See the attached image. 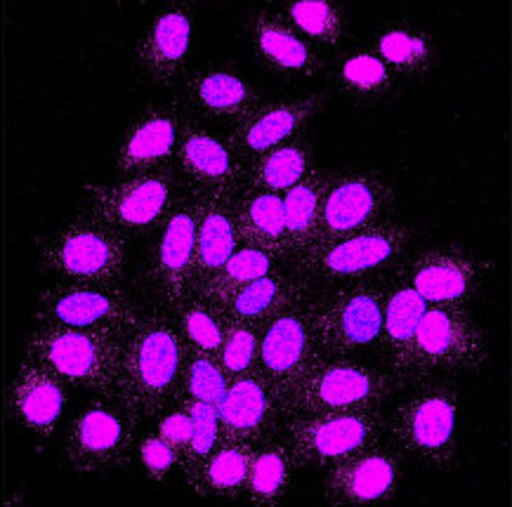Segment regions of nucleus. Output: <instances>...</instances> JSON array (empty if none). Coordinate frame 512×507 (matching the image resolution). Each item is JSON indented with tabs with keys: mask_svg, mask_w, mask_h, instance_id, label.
<instances>
[{
	"mask_svg": "<svg viewBox=\"0 0 512 507\" xmlns=\"http://www.w3.org/2000/svg\"><path fill=\"white\" fill-rule=\"evenodd\" d=\"M187 345L173 312L161 305L144 309L123 340L116 399L140 420H152L177 404Z\"/></svg>",
	"mask_w": 512,
	"mask_h": 507,
	"instance_id": "f257e3e1",
	"label": "nucleus"
},
{
	"mask_svg": "<svg viewBox=\"0 0 512 507\" xmlns=\"http://www.w3.org/2000/svg\"><path fill=\"white\" fill-rule=\"evenodd\" d=\"M385 411V444L425 470L449 472L461 453L463 394L454 378L406 387Z\"/></svg>",
	"mask_w": 512,
	"mask_h": 507,
	"instance_id": "f03ea898",
	"label": "nucleus"
},
{
	"mask_svg": "<svg viewBox=\"0 0 512 507\" xmlns=\"http://www.w3.org/2000/svg\"><path fill=\"white\" fill-rule=\"evenodd\" d=\"M402 387L383 366L357 357H319L279 390L284 418L319 411L387 408Z\"/></svg>",
	"mask_w": 512,
	"mask_h": 507,
	"instance_id": "7ed1b4c3",
	"label": "nucleus"
},
{
	"mask_svg": "<svg viewBox=\"0 0 512 507\" xmlns=\"http://www.w3.org/2000/svg\"><path fill=\"white\" fill-rule=\"evenodd\" d=\"M128 253L130 236L90 210L36 236L38 265L57 281L123 283Z\"/></svg>",
	"mask_w": 512,
	"mask_h": 507,
	"instance_id": "20e7f679",
	"label": "nucleus"
},
{
	"mask_svg": "<svg viewBox=\"0 0 512 507\" xmlns=\"http://www.w3.org/2000/svg\"><path fill=\"white\" fill-rule=\"evenodd\" d=\"M123 340L126 333L74 331L34 324L26 333L22 354L36 359L69 387H81L102 399H116Z\"/></svg>",
	"mask_w": 512,
	"mask_h": 507,
	"instance_id": "39448f33",
	"label": "nucleus"
},
{
	"mask_svg": "<svg viewBox=\"0 0 512 507\" xmlns=\"http://www.w3.org/2000/svg\"><path fill=\"white\" fill-rule=\"evenodd\" d=\"M489 361V340L470 307L428 305L404 371V390L458 373H479Z\"/></svg>",
	"mask_w": 512,
	"mask_h": 507,
	"instance_id": "423d86ee",
	"label": "nucleus"
},
{
	"mask_svg": "<svg viewBox=\"0 0 512 507\" xmlns=\"http://www.w3.org/2000/svg\"><path fill=\"white\" fill-rule=\"evenodd\" d=\"M413 239L416 229L409 222L390 217L380 225L307 250L291 262V267L312 281H324L326 286L385 279L406 260Z\"/></svg>",
	"mask_w": 512,
	"mask_h": 507,
	"instance_id": "0eeeda50",
	"label": "nucleus"
},
{
	"mask_svg": "<svg viewBox=\"0 0 512 507\" xmlns=\"http://www.w3.org/2000/svg\"><path fill=\"white\" fill-rule=\"evenodd\" d=\"M385 279L336 283L312 298V328L319 357L376 352L383 331Z\"/></svg>",
	"mask_w": 512,
	"mask_h": 507,
	"instance_id": "6e6552de",
	"label": "nucleus"
},
{
	"mask_svg": "<svg viewBox=\"0 0 512 507\" xmlns=\"http://www.w3.org/2000/svg\"><path fill=\"white\" fill-rule=\"evenodd\" d=\"M279 437L298 470L340 463L385 441V408L319 411L284 418Z\"/></svg>",
	"mask_w": 512,
	"mask_h": 507,
	"instance_id": "1a4fd4ad",
	"label": "nucleus"
},
{
	"mask_svg": "<svg viewBox=\"0 0 512 507\" xmlns=\"http://www.w3.org/2000/svg\"><path fill=\"white\" fill-rule=\"evenodd\" d=\"M142 312L123 283L57 281L38 293L31 321L74 331L128 333Z\"/></svg>",
	"mask_w": 512,
	"mask_h": 507,
	"instance_id": "9d476101",
	"label": "nucleus"
},
{
	"mask_svg": "<svg viewBox=\"0 0 512 507\" xmlns=\"http://www.w3.org/2000/svg\"><path fill=\"white\" fill-rule=\"evenodd\" d=\"M140 423L118 399L95 397L64 434V460L78 474L123 470L133 460Z\"/></svg>",
	"mask_w": 512,
	"mask_h": 507,
	"instance_id": "9b49d317",
	"label": "nucleus"
},
{
	"mask_svg": "<svg viewBox=\"0 0 512 507\" xmlns=\"http://www.w3.org/2000/svg\"><path fill=\"white\" fill-rule=\"evenodd\" d=\"M90 213L121 229L123 234H152L168 210L185 194V184L175 166L118 177L111 184H85Z\"/></svg>",
	"mask_w": 512,
	"mask_h": 507,
	"instance_id": "f8f14e48",
	"label": "nucleus"
},
{
	"mask_svg": "<svg viewBox=\"0 0 512 507\" xmlns=\"http://www.w3.org/2000/svg\"><path fill=\"white\" fill-rule=\"evenodd\" d=\"M395 206L397 192L390 177L373 170L331 173L321 199L319 227L312 248L390 220Z\"/></svg>",
	"mask_w": 512,
	"mask_h": 507,
	"instance_id": "ddd939ff",
	"label": "nucleus"
},
{
	"mask_svg": "<svg viewBox=\"0 0 512 507\" xmlns=\"http://www.w3.org/2000/svg\"><path fill=\"white\" fill-rule=\"evenodd\" d=\"M494 272V262L461 243L420 250L402 262L404 279L428 305L470 307Z\"/></svg>",
	"mask_w": 512,
	"mask_h": 507,
	"instance_id": "4468645a",
	"label": "nucleus"
},
{
	"mask_svg": "<svg viewBox=\"0 0 512 507\" xmlns=\"http://www.w3.org/2000/svg\"><path fill=\"white\" fill-rule=\"evenodd\" d=\"M147 258V279L156 305L173 309L192 295L196 255V199L187 192L177 199L161 225L154 229Z\"/></svg>",
	"mask_w": 512,
	"mask_h": 507,
	"instance_id": "2eb2a0df",
	"label": "nucleus"
},
{
	"mask_svg": "<svg viewBox=\"0 0 512 507\" xmlns=\"http://www.w3.org/2000/svg\"><path fill=\"white\" fill-rule=\"evenodd\" d=\"M173 166L187 192L239 196L244 189L246 163L227 135L185 116Z\"/></svg>",
	"mask_w": 512,
	"mask_h": 507,
	"instance_id": "dca6fc26",
	"label": "nucleus"
},
{
	"mask_svg": "<svg viewBox=\"0 0 512 507\" xmlns=\"http://www.w3.org/2000/svg\"><path fill=\"white\" fill-rule=\"evenodd\" d=\"M399 486H402V456L383 441L324 467L321 498L333 507L385 505L399 498Z\"/></svg>",
	"mask_w": 512,
	"mask_h": 507,
	"instance_id": "f3484780",
	"label": "nucleus"
},
{
	"mask_svg": "<svg viewBox=\"0 0 512 507\" xmlns=\"http://www.w3.org/2000/svg\"><path fill=\"white\" fill-rule=\"evenodd\" d=\"M180 102L187 116L227 133L246 121L265 102V95L236 69L208 64L185 76Z\"/></svg>",
	"mask_w": 512,
	"mask_h": 507,
	"instance_id": "a211bd4d",
	"label": "nucleus"
},
{
	"mask_svg": "<svg viewBox=\"0 0 512 507\" xmlns=\"http://www.w3.org/2000/svg\"><path fill=\"white\" fill-rule=\"evenodd\" d=\"M331 102L333 97L328 90L291 97V100H265L246 121L234 125L225 135L241 161L248 163L265 151L307 133Z\"/></svg>",
	"mask_w": 512,
	"mask_h": 507,
	"instance_id": "6ab92c4d",
	"label": "nucleus"
},
{
	"mask_svg": "<svg viewBox=\"0 0 512 507\" xmlns=\"http://www.w3.org/2000/svg\"><path fill=\"white\" fill-rule=\"evenodd\" d=\"M185 116L180 100L152 104L140 111L116 140L111 161L118 177L173 166Z\"/></svg>",
	"mask_w": 512,
	"mask_h": 507,
	"instance_id": "aec40b11",
	"label": "nucleus"
},
{
	"mask_svg": "<svg viewBox=\"0 0 512 507\" xmlns=\"http://www.w3.org/2000/svg\"><path fill=\"white\" fill-rule=\"evenodd\" d=\"M312 298L295 302L260 326V350L255 371L277 390L298 378L314 359H319L312 328Z\"/></svg>",
	"mask_w": 512,
	"mask_h": 507,
	"instance_id": "412c9836",
	"label": "nucleus"
},
{
	"mask_svg": "<svg viewBox=\"0 0 512 507\" xmlns=\"http://www.w3.org/2000/svg\"><path fill=\"white\" fill-rule=\"evenodd\" d=\"M194 43V10L189 3H170L156 12L135 43V62L154 88L170 90L187 76Z\"/></svg>",
	"mask_w": 512,
	"mask_h": 507,
	"instance_id": "4be33fe9",
	"label": "nucleus"
},
{
	"mask_svg": "<svg viewBox=\"0 0 512 507\" xmlns=\"http://www.w3.org/2000/svg\"><path fill=\"white\" fill-rule=\"evenodd\" d=\"M215 408H218L220 437L251 446L274 437L284 423L279 390L258 371L229 380L225 397Z\"/></svg>",
	"mask_w": 512,
	"mask_h": 507,
	"instance_id": "5701e85b",
	"label": "nucleus"
},
{
	"mask_svg": "<svg viewBox=\"0 0 512 507\" xmlns=\"http://www.w3.org/2000/svg\"><path fill=\"white\" fill-rule=\"evenodd\" d=\"M69 404V385L48 371L36 359L22 354L17 361L15 380L8 394V413L12 423L36 439L55 437L59 420Z\"/></svg>",
	"mask_w": 512,
	"mask_h": 507,
	"instance_id": "b1692460",
	"label": "nucleus"
},
{
	"mask_svg": "<svg viewBox=\"0 0 512 507\" xmlns=\"http://www.w3.org/2000/svg\"><path fill=\"white\" fill-rule=\"evenodd\" d=\"M244 34L260 67L281 81H305L324 71V55H319L274 10H255L248 15Z\"/></svg>",
	"mask_w": 512,
	"mask_h": 507,
	"instance_id": "393cba45",
	"label": "nucleus"
},
{
	"mask_svg": "<svg viewBox=\"0 0 512 507\" xmlns=\"http://www.w3.org/2000/svg\"><path fill=\"white\" fill-rule=\"evenodd\" d=\"M425 302L413 291L411 283L404 279L402 265L385 276V298H383V331H380L378 357L380 366L397 380L404 390V371L409 364V354L416 340L418 326L423 321Z\"/></svg>",
	"mask_w": 512,
	"mask_h": 507,
	"instance_id": "a878e982",
	"label": "nucleus"
},
{
	"mask_svg": "<svg viewBox=\"0 0 512 507\" xmlns=\"http://www.w3.org/2000/svg\"><path fill=\"white\" fill-rule=\"evenodd\" d=\"M314 295V281L310 276L300 274L291 265L277 272L260 276L246 286L236 288L225 300L215 302L222 316L248 324H265V321L284 312L295 302L307 300Z\"/></svg>",
	"mask_w": 512,
	"mask_h": 507,
	"instance_id": "bb28decb",
	"label": "nucleus"
},
{
	"mask_svg": "<svg viewBox=\"0 0 512 507\" xmlns=\"http://www.w3.org/2000/svg\"><path fill=\"white\" fill-rule=\"evenodd\" d=\"M196 199V255H194V283L192 295L210 276L232 258L241 246L234 222L236 196L222 194H194Z\"/></svg>",
	"mask_w": 512,
	"mask_h": 507,
	"instance_id": "cd10ccee",
	"label": "nucleus"
},
{
	"mask_svg": "<svg viewBox=\"0 0 512 507\" xmlns=\"http://www.w3.org/2000/svg\"><path fill=\"white\" fill-rule=\"evenodd\" d=\"M397 76L369 48L343 52L331 67V97L347 107H376L395 92Z\"/></svg>",
	"mask_w": 512,
	"mask_h": 507,
	"instance_id": "c85d7f7f",
	"label": "nucleus"
},
{
	"mask_svg": "<svg viewBox=\"0 0 512 507\" xmlns=\"http://www.w3.org/2000/svg\"><path fill=\"white\" fill-rule=\"evenodd\" d=\"M369 50L397 78L432 76L437 67V43L428 29L406 22H390L376 29Z\"/></svg>",
	"mask_w": 512,
	"mask_h": 507,
	"instance_id": "c756f323",
	"label": "nucleus"
},
{
	"mask_svg": "<svg viewBox=\"0 0 512 507\" xmlns=\"http://www.w3.org/2000/svg\"><path fill=\"white\" fill-rule=\"evenodd\" d=\"M274 12L298 31L319 55H343L352 41V22L347 10L333 0H286Z\"/></svg>",
	"mask_w": 512,
	"mask_h": 507,
	"instance_id": "7c9ffc66",
	"label": "nucleus"
},
{
	"mask_svg": "<svg viewBox=\"0 0 512 507\" xmlns=\"http://www.w3.org/2000/svg\"><path fill=\"white\" fill-rule=\"evenodd\" d=\"M248 463H251V444L232 439H220L210 451L187 486L194 496L218 503H244L248 486Z\"/></svg>",
	"mask_w": 512,
	"mask_h": 507,
	"instance_id": "2f4dec72",
	"label": "nucleus"
},
{
	"mask_svg": "<svg viewBox=\"0 0 512 507\" xmlns=\"http://www.w3.org/2000/svg\"><path fill=\"white\" fill-rule=\"evenodd\" d=\"M234 222L241 246L267 250L291 265L281 194L241 189L234 199Z\"/></svg>",
	"mask_w": 512,
	"mask_h": 507,
	"instance_id": "473e14b6",
	"label": "nucleus"
},
{
	"mask_svg": "<svg viewBox=\"0 0 512 507\" xmlns=\"http://www.w3.org/2000/svg\"><path fill=\"white\" fill-rule=\"evenodd\" d=\"M317 168V147L303 133L246 163L244 189L284 194Z\"/></svg>",
	"mask_w": 512,
	"mask_h": 507,
	"instance_id": "72a5a7b5",
	"label": "nucleus"
},
{
	"mask_svg": "<svg viewBox=\"0 0 512 507\" xmlns=\"http://www.w3.org/2000/svg\"><path fill=\"white\" fill-rule=\"evenodd\" d=\"M295 467L291 451L279 437H267L251 446V463H248L246 500L258 507H274L286 500L293 489Z\"/></svg>",
	"mask_w": 512,
	"mask_h": 507,
	"instance_id": "f704fd0d",
	"label": "nucleus"
},
{
	"mask_svg": "<svg viewBox=\"0 0 512 507\" xmlns=\"http://www.w3.org/2000/svg\"><path fill=\"white\" fill-rule=\"evenodd\" d=\"M331 173L324 168H314L303 182H298L288 192L281 194L284 201V217H286V241H288V258L298 260L312 248L314 236L319 227L321 199Z\"/></svg>",
	"mask_w": 512,
	"mask_h": 507,
	"instance_id": "c9c22d12",
	"label": "nucleus"
},
{
	"mask_svg": "<svg viewBox=\"0 0 512 507\" xmlns=\"http://www.w3.org/2000/svg\"><path fill=\"white\" fill-rule=\"evenodd\" d=\"M288 267L286 260L277 258V255L267 253V250L253 248V246H239L234 250V255L225 265L218 269V274H213L210 279L194 295L208 300V302H220L225 300L229 293H234L236 288L246 286L260 276L277 272V269Z\"/></svg>",
	"mask_w": 512,
	"mask_h": 507,
	"instance_id": "e433bc0d",
	"label": "nucleus"
},
{
	"mask_svg": "<svg viewBox=\"0 0 512 507\" xmlns=\"http://www.w3.org/2000/svg\"><path fill=\"white\" fill-rule=\"evenodd\" d=\"M170 312H173L177 331L189 350L218 354L222 335H225V316L213 302L203 300L199 295H189Z\"/></svg>",
	"mask_w": 512,
	"mask_h": 507,
	"instance_id": "4c0bfd02",
	"label": "nucleus"
},
{
	"mask_svg": "<svg viewBox=\"0 0 512 507\" xmlns=\"http://www.w3.org/2000/svg\"><path fill=\"white\" fill-rule=\"evenodd\" d=\"M229 385L227 373L222 371L220 361L215 354L189 350L185 357V368H182L180 397L177 401H203V404L218 406L220 399L225 397Z\"/></svg>",
	"mask_w": 512,
	"mask_h": 507,
	"instance_id": "58836bf2",
	"label": "nucleus"
},
{
	"mask_svg": "<svg viewBox=\"0 0 512 507\" xmlns=\"http://www.w3.org/2000/svg\"><path fill=\"white\" fill-rule=\"evenodd\" d=\"M260 350V324H248V321H236L225 316V335L215 357H218L222 371L227 378H239V375L253 373L258 364Z\"/></svg>",
	"mask_w": 512,
	"mask_h": 507,
	"instance_id": "ea45409f",
	"label": "nucleus"
},
{
	"mask_svg": "<svg viewBox=\"0 0 512 507\" xmlns=\"http://www.w3.org/2000/svg\"><path fill=\"white\" fill-rule=\"evenodd\" d=\"M185 404L194 418V434L187 449L180 456V467L185 482L192 474L199 470V465L210 456V451L220 444V423H218V408L203 404V401H177Z\"/></svg>",
	"mask_w": 512,
	"mask_h": 507,
	"instance_id": "a19ab883",
	"label": "nucleus"
},
{
	"mask_svg": "<svg viewBox=\"0 0 512 507\" xmlns=\"http://www.w3.org/2000/svg\"><path fill=\"white\" fill-rule=\"evenodd\" d=\"M137 456H140L142 470L147 479L156 486H163L177 467H180V453L156 432H147L137 439Z\"/></svg>",
	"mask_w": 512,
	"mask_h": 507,
	"instance_id": "79ce46f5",
	"label": "nucleus"
},
{
	"mask_svg": "<svg viewBox=\"0 0 512 507\" xmlns=\"http://www.w3.org/2000/svg\"><path fill=\"white\" fill-rule=\"evenodd\" d=\"M154 420H156L154 432L166 439L168 444L182 456V451L187 449V444L192 441V434H194V418L192 413H189V408L185 404H175L166 408L163 413H159Z\"/></svg>",
	"mask_w": 512,
	"mask_h": 507,
	"instance_id": "37998d69",
	"label": "nucleus"
}]
</instances>
